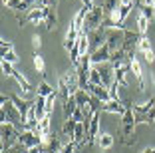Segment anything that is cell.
<instances>
[{"label": "cell", "instance_id": "30bf717a", "mask_svg": "<svg viewBox=\"0 0 155 153\" xmlns=\"http://www.w3.org/2000/svg\"><path fill=\"white\" fill-rule=\"evenodd\" d=\"M90 58H91V64H105V62H111V50H110V46H107V44L100 46L97 50H94V52L90 54Z\"/></svg>", "mask_w": 155, "mask_h": 153}, {"label": "cell", "instance_id": "9a60e30c", "mask_svg": "<svg viewBox=\"0 0 155 153\" xmlns=\"http://www.w3.org/2000/svg\"><path fill=\"white\" fill-rule=\"evenodd\" d=\"M86 91L90 95H94V98H97L100 101H104V104L111 99L110 90H107V88H104V86H94V84H87V86H86Z\"/></svg>", "mask_w": 155, "mask_h": 153}, {"label": "cell", "instance_id": "7402d4cb", "mask_svg": "<svg viewBox=\"0 0 155 153\" xmlns=\"http://www.w3.org/2000/svg\"><path fill=\"white\" fill-rule=\"evenodd\" d=\"M38 135H48L52 133V113H46L44 119L38 121V129H36Z\"/></svg>", "mask_w": 155, "mask_h": 153}, {"label": "cell", "instance_id": "ac0fdd59", "mask_svg": "<svg viewBox=\"0 0 155 153\" xmlns=\"http://www.w3.org/2000/svg\"><path fill=\"white\" fill-rule=\"evenodd\" d=\"M26 16H28V24H42L46 20V6H42V4L36 6V8H32Z\"/></svg>", "mask_w": 155, "mask_h": 153}, {"label": "cell", "instance_id": "8d00e7d4", "mask_svg": "<svg viewBox=\"0 0 155 153\" xmlns=\"http://www.w3.org/2000/svg\"><path fill=\"white\" fill-rule=\"evenodd\" d=\"M153 6H155V0H153Z\"/></svg>", "mask_w": 155, "mask_h": 153}, {"label": "cell", "instance_id": "52a82bcc", "mask_svg": "<svg viewBox=\"0 0 155 153\" xmlns=\"http://www.w3.org/2000/svg\"><path fill=\"white\" fill-rule=\"evenodd\" d=\"M119 141H121L125 147L135 145V125L121 123V125H119Z\"/></svg>", "mask_w": 155, "mask_h": 153}, {"label": "cell", "instance_id": "44dd1931", "mask_svg": "<svg viewBox=\"0 0 155 153\" xmlns=\"http://www.w3.org/2000/svg\"><path fill=\"white\" fill-rule=\"evenodd\" d=\"M97 147L104 149V151H107V149H111V145H114V135L107 133V131H101L100 135H97Z\"/></svg>", "mask_w": 155, "mask_h": 153}, {"label": "cell", "instance_id": "5b68a950", "mask_svg": "<svg viewBox=\"0 0 155 153\" xmlns=\"http://www.w3.org/2000/svg\"><path fill=\"white\" fill-rule=\"evenodd\" d=\"M123 32L125 30H119V28H107L105 30V44L110 46L111 54H115L117 50L123 48Z\"/></svg>", "mask_w": 155, "mask_h": 153}, {"label": "cell", "instance_id": "8992f818", "mask_svg": "<svg viewBox=\"0 0 155 153\" xmlns=\"http://www.w3.org/2000/svg\"><path fill=\"white\" fill-rule=\"evenodd\" d=\"M62 147H64V143H62V139L58 135H54V133L42 135V143H40L42 153H60Z\"/></svg>", "mask_w": 155, "mask_h": 153}, {"label": "cell", "instance_id": "ba28073f", "mask_svg": "<svg viewBox=\"0 0 155 153\" xmlns=\"http://www.w3.org/2000/svg\"><path fill=\"white\" fill-rule=\"evenodd\" d=\"M44 26L48 32H56L58 28V2L52 6H46V20H44Z\"/></svg>", "mask_w": 155, "mask_h": 153}, {"label": "cell", "instance_id": "e0dca14e", "mask_svg": "<svg viewBox=\"0 0 155 153\" xmlns=\"http://www.w3.org/2000/svg\"><path fill=\"white\" fill-rule=\"evenodd\" d=\"M87 36H90V48H91V52L105 44V30H104V28L94 30V32H87Z\"/></svg>", "mask_w": 155, "mask_h": 153}, {"label": "cell", "instance_id": "83f0119b", "mask_svg": "<svg viewBox=\"0 0 155 153\" xmlns=\"http://www.w3.org/2000/svg\"><path fill=\"white\" fill-rule=\"evenodd\" d=\"M34 68H36L38 74H44V70H46V62H44V58H42L38 52L34 54Z\"/></svg>", "mask_w": 155, "mask_h": 153}, {"label": "cell", "instance_id": "836d02e7", "mask_svg": "<svg viewBox=\"0 0 155 153\" xmlns=\"http://www.w3.org/2000/svg\"><path fill=\"white\" fill-rule=\"evenodd\" d=\"M28 153H42V149H40V145H38V147H32V149H28Z\"/></svg>", "mask_w": 155, "mask_h": 153}, {"label": "cell", "instance_id": "5bb4252c", "mask_svg": "<svg viewBox=\"0 0 155 153\" xmlns=\"http://www.w3.org/2000/svg\"><path fill=\"white\" fill-rule=\"evenodd\" d=\"M80 28L78 26H74L72 22H70V26H68V32H66V38H64V50L66 52H70V50L74 48V46L78 44V38H80Z\"/></svg>", "mask_w": 155, "mask_h": 153}, {"label": "cell", "instance_id": "d4e9b609", "mask_svg": "<svg viewBox=\"0 0 155 153\" xmlns=\"http://www.w3.org/2000/svg\"><path fill=\"white\" fill-rule=\"evenodd\" d=\"M149 20L143 16V14H137V22H135V26H137V32L139 34H143V36H147V30H149Z\"/></svg>", "mask_w": 155, "mask_h": 153}, {"label": "cell", "instance_id": "ffe728a7", "mask_svg": "<svg viewBox=\"0 0 155 153\" xmlns=\"http://www.w3.org/2000/svg\"><path fill=\"white\" fill-rule=\"evenodd\" d=\"M12 78H14L16 81H18V86H20V90H22V94H24V95H28L30 91L34 90V88H32V84H30V81H28L26 78H24V74H22V72H18V70H14Z\"/></svg>", "mask_w": 155, "mask_h": 153}, {"label": "cell", "instance_id": "1f68e13d", "mask_svg": "<svg viewBox=\"0 0 155 153\" xmlns=\"http://www.w3.org/2000/svg\"><path fill=\"white\" fill-rule=\"evenodd\" d=\"M32 46H34V50H40V46H42L40 34H34V36H32Z\"/></svg>", "mask_w": 155, "mask_h": 153}, {"label": "cell", "instance_id": "4fadbf2b", "mask_svg": "<svg viewBox=\"0 0 155 153\" xmlns=\"http://www.w3.org/2000/svg\"><path fill=\"white\" fill-rule=\"evenodd\" d=\"M20 143L26 149L38 147V145L42 143V135H38L36 131H22V133H20Z\"/></svg>", "mask_w": 155, "mask_h": 153}, {"label": "cell", "instance_id": "7a4b0ae2", "mask_svg": "<svg viewBox=\"0 0 155 153\" xmlns=\"http://www.w3.org/2000/svg\"><path fill=\"white\" fill-rule=\"evenodd\" d=\"M0 104H2L0 105V111L6 113V117L10 119V123H14L20 131H24V119H22V115H20V111L16 109V105H14L12 99L6 98V95H2V98H0Z\"/></svg>", "mask_w": 155, "mask_h": 153}, {"label": "cell", "instance_id": "e575fe53", "mask_svg": "<svg viewBox=\"0 0 155 153\" xmlns=\"http://www.w3.org/2000/svg\"><path fill=\"white\" fill-rule=\"evenodd\" d=\"M141 153H155V147H145Z\"/></svg>", "mask_w": 155, "mask_h": 153}, {"label": "cell", "instance_id": "6da1fadb", "mask_svg": "<svg viewBox=\"0 0 155 153\" xmlns=\"http://www.w3.org/2000/svg\"><path fill=\"white\" fill-rule=\"evenodd\" d=\"M56 90L60 91L62 101H64V99H68V98H72V95H76L78 90H82V88H80V80H78L76 70H74V72L62 74V76L58 78V88H56Z\"/></svg>", "mask_w": 155, "mask_h": 153}, {"label": "cell", "instance_id": "d6986e66", "mask_svg": "<svg viewBox=\"0 0 155 153\" xmlns=\"http://www.w3.org/2000/svg\"><path fill=\"white\" fill-rule=\"evenodd\" d=\"M76 125H78V121L74 119V117H66L64 123H62V135H64V137H68V141H72V139H74V133H76Z\"/></svg>", "mask_w": 155, "mask_h": 153}, {"label": "cell", "instance_id": "8fae6325", "mask_svg": "<svg viewBox=\"0 0 155 153\" xmlns=\"http://www.w3.org/2000/svg\"><path fill=\"white\" fill-rule=\"evenodd\" d=\"M0 54H2V60H6V62L10 64H16L18 62V56H16V52H14V44L10 40H0Z\"/></svg>", "mask_w": 155, "mask_h": 153}, {"label": "cell", "instance_id": "603a6c76", "mask_svg": "<svg viewBox=\"0 0 155 153\" xmlns=\"http://www.w3.org/2000/svg\"><path fill=\"white\" fill-rule=\"evenodd\" d=\"M133 6H135V0H119V12H121V22L125 24L127 16L131 14Z\"/></svg>", "mask_w": 155, "mask_h": 153}, {"label": "cell", "instance_id": "f546056e", "mask_svg": "<svg viewBox=\"0 0 155 153\" xmlns=\"http://www.w3.org/2000/svg\"><path fill=\"white\" fill-rule=\"evenodd\" d=\"M2 74H4V76H10V78H12V74H14V66L10 62H6V60H2Z\"/></svg>", "mask_w": 155, "mask_h": 153}, {"label": "cell", "instance_id": "9c48e42d", "mask_svg": "<svg viewBox=\"0 0 155 153\" xmlns=\"http://www.w3.org/2000/svg\"><path fill=\"white\" fill-rule=\"evenodd\" d=\"M129 68H131L133 78L137 80V91H139V94H141V91H145V78H143L141 64L137 62V58H131V60H129Z\"/></svg>", "mask_w": 155, "mask_h": 153}, {"label": "cell", "instance_id": "4316f807", "mask_svg": "<svg viewBox=\"0 0 155 153\" xmlns=\"http://www.w3.org/2000/svg\"><path fill=\"white\" fill-rule=\"evenodd\" d=\"M137 50H139L141 54H147V52H151V42H149V36H141V40H139V46H137Z\"/></svg>", "mask_w": 155, "mask_h": 153}, {"label": "cell", "instance_id": "d590c367", "mask_svg": "<svg viewBox=\"0 0 155 153\" xmlns=\"http://www.w3.org/2000/svg\"><path fill=\"white\" fill-rule=\"evenodd\" d=\"M100 153H104V149H100Z\"/></svg>", "mask_w": 155, "mask_h": 153}, {"label": "cell", "instance_id": "7c38bea8", "mask_svg": "<svg viewBox=\"0 0 155 153\" xmlns=\"http://www.w3.org/2000/svg\"><path fill=\"white\" fill-rule=\"evenodd\" d=\"M10 99L14 101V105H16V109L20 111V115H22V119H24V123H26V117H28V113H30V109H32V105H34V101H30V99H22L20 95H10Z\"/></svg>", "mask_w": 155, "mask_h": 153}, {"label": "cell", "instance_id": "f1b7e54d", "mask_svg": "<svg viewBox=\"0 0 155 153\" xmlns=\"http://www.w3.org/2000/svg\"><path fill=\"white\" fill-rule=\"evenodd\" d=\"M78 147H80V145H78L76 143V141H66V143H64V147H62V151H60V153H76V149Z\"/></svg>", "mask_w": 155, "mask_h": 153}, {"label": "cell", "instance_id": "3957f363", "mask_svg": "<svg viewBox=\"0 0 155 153\" xmlns=\"http://www.w3.org/2000/svg\"><path fill=\"white\" fill-rule=\"evenodd\" d=\"M101 26H104V8L96 4L90 12L86 14V20H84V32L100 30Z\"/></svg>", "mask_w": 155, "mask_h": 153}, {"label": "cell", "instance_id": "2e32d148", "mask_svg": "<svg viewBox=\"0 0 155 153\" xmlns=\"http://www.w3.org/2000/svg\"><path fill=\"white\" fill-rule=\"evenodd\" d=\"M101 111L115 113V115H123V113H125V104L119 101V99H110V101L101 104Z\"/></svg>", "mask_w": 155, "mask_h": 153}, {"label": "cell", "instance_id": "cb8c5ba5", "mask_svg": "<svg viewBox=\"0 0 155 153\" xmlns=\"http://www.w3.org/2000/svg\"><path fill=\"white\" fill-rule=\"evenodd\" d=\"M62 109H64V119H66V117H72V115H74V111L78 109L76 95H72V98L64 99V105H62Z\"/></svg>", "mask_w": 155, "mask_h": 153}, {"label": "cell", "instance_id": "d6a6232c", "mask_svg": "<svg viewBox=\"0 0 155 153\" xmlns=\"http://www.w3.org/2000/svg\"><path fill=\"white\" fill-rule=\"evenodd\" d=\"M143 58H145V62H147V64H153V62H155V54H153V50H151V52H147V54H143Z\"/></svg>", "mask_w": 155, "mask_h": 153}, {"label": "cell", "instance_id": "4dcf8cb0", "mask_svg": "<svg viewBox=\"0 0 155 153\" xmlns=\"http://www.w3.org/2000/svg\"><path fill=\"white\" fill-rule=\"evenodd\" d=\"M4 153H28V149L24 147L22 143H18V145H14V147H10L8 151H4Z\"/></svg>", "mask_w": 155, "mask_h": 153}, {"label": "cell", "instance_id": "277c9868", "mask_svg": "<svg viewBox=\"0 0 155 153\" xmlns=\"http://www.w3.org/2000/svg\"><path fill=\"white\" fill-rule=\"evenodd\" d=\"M143 34H139L137 30H129V28H125V32H123V52L127 54V58H135V52H137V46H139V40H141Z\"/></svg>", "mask_w": 155, "mask_h": 153}, {"label": "cell", "instance_id": "484cf974", "mask_svg": "<svg viewBox=\"0 0 155 153\" xmlns=\"http://www.w3.org/2000/svg\"><path fill=\"white\" fill-rule=\"evenodd\" d=\"M54 91H56V90H54V88H52L46 80L40 81V86H38V95H42V98H48V95L54 94Z\"/></svg>", "mask_w": 155, "mask_h": 153}]
</instances>
